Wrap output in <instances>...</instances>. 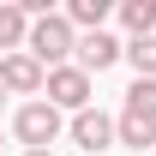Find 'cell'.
Segmentation results:
<instances>
[{"label":"cell","mask_w":156,"mask_h":156,"mask_svg":"<svg viewBox=\"0 0 156 156\" xmlns=\"http://www.w3.org/2000/svg\"><path fill=\"white\" fill-rule=\"evenodd\" d=\"M24 156H54V150H24Z\"/></svg>","instance_id":"4fadbf2b"},{"label":"cell","mask_w":156,"mask_h":156,"mask_svg":"<svg viewBox=\"0 0 156 156\" xmlns=\"http://www.w3.org/2000/svg\"><path fill=\"white\" fill-rule=\"evenodd\" d=\"M126 114L156 120V78H132V90H126Z\"/></svg>","instance_id":"8fae6325"},{"label":"cell","mask_w":156,"mask_h":156,"mask_svg":"<svg viewBox=\"0 0 156 156\" xmlns=\"http://www.w3.org/2000/svg\"><path fill=\"white\" fill-rule=\"evenodd\" d=\"M24 36H30V18H24L18 0H6V6H0V48H6V54H18Z\"/></svg>","instance_id":"30bf717a"},{"label":"cell","mask_w":156,"mask_h":156,"mask_svg":"<svg viewBox=\"0 0 156 156\" xmlns=\"http://www.w3.org/2000/svg\"><path fill=\"white\" fill-rule=\"evenodd\" d=\"M42 102H54L60 114H84V108H90V72H84V66H54V72H48V84H42Z\"/></svg>","instance_id":"3957f363"},{"label":"cell","mask_w":156,"mask_h":156,"mask_svg":"<svg viewBox=\"0 0 156 156\" xmlns=\"http://www.w3.org/2000/svg\"><path fill=\"white\" fill-rule=\"evenodd\" d=\"M12 132H18V144H24V150H48V144L66 132V120H60V108H54V102H42V96H36V102H24L18 114H12Z\"/></svg>","instance_id":"7a4b0ae2"},{"label":"cell","mask_w":156,"mask_h":156,"mask_svg":"<svg viewBox=\"0 0 156 156\" xmlns=\"http://www.w3.org/2000/svg\"><path fill=\"white\" fill-rule=\"evenodd\" d=\"M114 18L126 24V42L132 36H156V0H120Z\"/></svg>","instance_id":"ba28073f"},{"label":"cell","mask_w":156,"mask_h":156,"mask_svg":"<svg viewBox=\"0 0 156 156\" xmlns=\"http://www.w3.org/2000/svg\"><path fill=\"white\" fill-rule=\"evenodd\" d=\"M108 12H114V0H66V12H60V18L72 24V30H84V36H90V30H102V24H108Z\"/></svg>","instance_id":"52a82bcc"},{"label":"cell","mask_w":156,"mask_h":156,"mask_svg":"<svg viewBox=\"0 0 156 156\" xmlns=\"http://www.w3.org/2000/svg\"><path fill=\"white\" fill-rule=\"evenodd\" d=\"M42 84H48V72H42L24 48L18 54H0V90H6V96H42Z\"/></svg>","instance_id":"277c9868"},{"label":"cell","mask_w":156,"mask_h":156,"mask_svg":"<svg viewBox=\"0 0 156 156\" xmlns=\"http://www.w3.org/2000/svg\"><path fill=\"white\" fill-rule=\"evenodd\" d=\"M120 60H132V72H138V78H156V36H132Z\"/></svg>","instance_id":"7c38bea8"},{"label":"cell","mask_w":156,"mask_h":156,"mask_svg":"<svg viewBox=\"0 0 156 156\" xmlns=\"http://www.w3.org/2000/svg\"><path fill=\"white\" fill-rule=\"evenodd\" d=\"M72 48H78V36H72V24L60 18V12L36 18V24H30V36H24V54L36 60L42 72H54V66H72Z\"/></svg>","instance_id":"6da1fadb"},{"label":"cell","mask_w":156,"mask_h":156,"mask_svg":"<svg viewBox=\"0 0 156 156\" xmlns=\"http://www.w3.org/2000/svg\"><path fill=\"white\" fill-rule=\"evenodd\" d=\"M114 144H126V150H144V144H156V120H138L120 108L114 114Z\"/></svg>","instance_id":"9c48e42d"},{"label":"cell","mask_w":156,"mask_h":156,"mask_svg":"<svg viewBox=\"0 0 156 156\" xmlns=\"http://www.w3.org/2000/svg\"><path fill=\"white\" fill-rule=\"evenodd\" d=\"M78 66H84V72H108V66H114L120 54H126V42L120 36H108V30H90V36H78Z\"/></svg>","instance_id":"8992f818"},{"label":"cell","mask_w":156,"mask_h":156,"mask_svg":"<svg viewBox=\"0 0 156 156\" xmlns=\"http://www.w3.org/2000/svg\"><path fill=\"white\" fill-rule=\"evenodd\" d=\"M66 132H72V144H78L84 156H102L108 144H114V120L102 114V108H84V114H72Z\"/></svg>","instance_id":"5b68a950"},{"label":"cell","mask_w":156,"mask_h":156,"mask_svg":"<svg viewBox=\"0 0 156 156\" xmlns=\"http://www.w3.org/2000/svg\"><path fill=\"white\" fill-rule=\"evenodd\" d=\"M0 96H6V90H0Z\"/></svg>","instance_id":"5bb4252c"}]
</instances>
